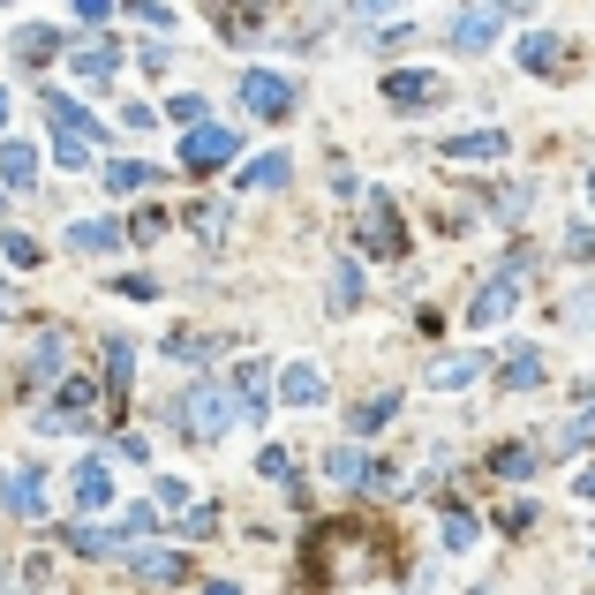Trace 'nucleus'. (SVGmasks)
Here are the masks:
<instances>
[{"label":"nucleus","instance_id":"1","mask_svg":"<svg viewBox=\"0 0 595 595\" xmlns=\"http://www.w3.org/2000/svg\"><path fill=\"white\" fill-rule=\"evenodd\" d=\"M226 423H234V400L212 392V384H196V392H181V400H173V429H181V437H196V445H212Z\"/></svg>","mask_w":595,"mask_h":595},{"label":"nucleus","instance_id":"2","mask_svg":"<svg viewBox=\"0 0 595 595\" xmlns=\"http://www.w3.org/2000/svg\"><path fill=\"white\" fill-rule=\"evenodd\" d=\"M242 106H249L256 121H287L295 114V84L272 76V68H242Z\"/></svg>","mask_w":595,"mask_h":595},{"label":"nucleus","instance_id":"3","mask_svg":"<svg viewBox=\"0 0 595 595\" xmlns=\"http://www.w3.org/2000/svg\"><path fill=\"white\" fill-rule=\"evenodd\" d=\"M384 98H392L400 114H423V106L445 98V76H437V68H392V76H384Z\"/></svg>","mask_w":595,"mask_h":595},{"label":"nucleus","instance_id":"4","mask_svg":"<svg viewBox=\"0 0 595 595\" xmlns=\"http://www.w3.org/2000/svg\"><path fill=\"white\" fill-rule=\"evenodd\" d=\"M0 506L15 512V520H45V468L39 460H23L15 475H0Z\"/></svg>","mask_w":595,"mask_h":595},{"label":"nucleus","instance_id":"5","mask_svg":"<svg viewBox=\"0 0 595 595\" xmlns=\"http://www.w3.org/2000/svg\"><path fill=\"white\" fill-rule=\"evenodd\" d=\"M226 159H234V128H189V136H181V167L189 173H212V167H226Z\"/></svg>","mask_w":595,"mask_h":595},{"label":"nucleus","instance_id":"6","mask_svg":"<svg viewBox=\"0 0 595 595\" xmlns=\"http://www.w3.org/2000/svg\"><path fill=\"white\" fill-rule=\"evenodd\" d=\"M362 249L400 256V219H392V196H384V189H370V204H362Z\"/></svg>","mask_w":595,"mask_h":595},{"label":"nucleus","instance_id":"7","mask_svg":"<svg viewBox=\"0 0 595 595\" xmlns=\"http://www.w3.org/2000/svg\"><path fill=\"white\" fill-rule=\"evenodd\" d=\"M506 23H512L506 8H460V15H453V45H460V53H482Z\"/></svg>","mask_w":595,"mask_h":595},{"label":"nucleus","instance_id":"8","mask_svg":"<svg viewBox=\"0 0 595 595\" xmlns=\"http://www.w3.org/2000/svg\"><path fill=\"white\" fill-rule=\"evenodd\" d=\"M512 301H520V272H498V279L468 301V325H498V317H512Z\"/></svg>","mask_w":595,"mask_h":595},{"label":"nucleus","instance_id":"9","mask_svg":"<svg viewBox=\"0 0 595 595\" xmlns=\"http://www.w3.org/2000/svg\"><path fill=\"white\" fill-rule=\"evenodd\" d=\"M45 114H53V136H84V144H98V121H91L84 98H68V91H45Z\"/></svg>","mask_w":595,"mask_h":595},{"label":"nucleus","instance_id":"10","mask_svg":"<svg viewBox=\"0 0 595 595\" xmlns=\"http://www.w3.org/2000/svg\"><path fill=\"white\" fill-rule=\"evenodd\" d=\"M53 400H61V407L45 415V429H61V423H84L91 407H98V384H91V378H61V384H53Z\"/></svg>","mask_w":595,"mask_h":595},{"label":"nucleus","instance_id":"11","mask_svg":"<svg viewBox=\"0 0 595 595\" xmlns=\"http://www.w3.org/2000/svg\"><path fill=\"white\" fill-rule=\"evenodd\" d=\"M68 498H76L84 512H106V506H114V475H106V460H84V468L68 475Z\"/></svg>","mask_w":595,"mask_h":595},{"label":"nucleus","instance_id":"12","mask_svg":"<svg viewBox=\"0 0 595 595\" xmlns=\"http://www.w3.org/2000/svg\"><path fill=\"white\" fill-rule=\"evenodd\" d=\"M445 159H460V167H498V159H506V136H498V128L453 136V144H445Z\"/></svg>","mask_w":595,"mask_h":595},{"label":"nucleus","instance_id":"13","mask_svg":"<svg viewBox=\"0 0 595 595\" xmlns=\"http://www.w3.org/2000/svg\"><path fill=\"white\" fill-rule=\"evenodd\" d=\"M279 400H287V407H317V400H325V370H317V362H287V370H279Z\"/></svg>","mask_w":595,"mask_h":595},{"label":"nucleus","instance_id":"14","mask_svg":"<svg viewBox=\"0 0 595 595\" xmlns=\"http://www.w3.org/2000/svg\"><path fill=\"white\" fill-rule=\"evenodd\" d=\"M68 249H76V256L121 249V219H76V226H68Z\"/></svg>","mask_w":595,"mask_h":595},{"label":"nucleus","instance_id":"15","mask_svg":"<svg viewBox=\"0 0 595 595\" xmlns=\"http://www.w3.org/2000/svg\"><path fill=\"white\" fill-rule=\"evenodd\" d=\"M295 181V151H256L242 167V189H287Z\"/></svg>","mask_w":595,"mask_h":595},{"label":"nucleus","instance_id":"16","mask_svg":"<svg viewBox=\"0 0 595 595\" xmlns=\"http://www.w3.org/2000/svg\"><path fill=\"white\" fill-rule=\"evenodd\" d=\"M128 573H144V581H189V557H173V551H136L128 543Z\"/></svg>","mask_w":595,"mask_h":595},{"label":"nucleus","instance_id":"17","mask_svg":"<svg viewBox=\"0 0 595 595\" xmlns=\"http://www.w3.org/2000/svg\"><path fill=\"white\" fill-rule=\"evenodd\" d=\"M0 181H8V189H31V181H39V151H31L23 136L0 144Z\"/></svg>","mask_w":595,"mask_h":595},{"label":"nucleus","instance_id":"18","mask_svg":"<svg viewBox=\"0 0 595 595\" xmlns=\"http://www.w3.org/2000/svg\"><path fill=\"white\" fill-rule=\"evenodd\" d=\"M53 53H61V31H45V23H23V31H15V61H23V68H45Z\"/></svg>","mask_w":595,"mask_h":595},{"label":"nucleus","instance_id":"19","mask_svg":"<svg viewBox=\"0 0 595 595\" xmlns=\"http://www.w3.org/2000/svg\"><path fill=\"white\" fill-rule=\"evenodd\" d=\"M68 68H76L84 84H106V76L121 68V45H76V53H68Z\"/></svg>","mask_w":595,"mask_h":595},{"label":"nucleus","instance_id":"20","mask_svg":"<svg viewBox=\"0 0 595 595\" xmlns=\"http://www.w3.org/2000/svg\"><path fill=\"white\" fill-rule=\"evenodd\" d=\"M128 384H136V347L128 340H106V392L128 400Z\"/></svg>","mask_w":595,"mask_h":595},{"label":"nucleus","instance_id":"21","mask_svg":"<svg viewBox=\"0 0 595 595\" xmlns=\"http://www.w3.org/2000/svg\"><path fill=\"white\" fill-rule=\"evenodd\" d=\"M475 378H482V354H445V362L429 370L437 392H460V384H475Z\"/></svg>","mask_w":595,"mask_h":595},{"label":"nucleus","instance_id":"22","mask_svg":"<svg viewBox=\"0 0 595 595\" xmlns=\"http://www.w3.org/2000/svg\"><path fill=\"white\" fill-rule=\"evenodd\" d=\"M520 68L551 76V68H557V31H528V39H520Z\"/></svg>","mask_w":595,"mask_h":595},{"label":"nucleus","instance_id":"23","mask_svg":"<svg viewBox=\"0 0 595 595\" xmlns=\"http://www.w3.org/2000/svg\"><path fill=\"white\" fill-rule=\"evenodd\" d=\"M475 543H482V520L468 506H453L445 512V551H475Z\"/></svg>","mask_w":595,"mask_h":595},{"label":"nucleus","instance_id":"24","mask_svg":"<svg viewBox=\"0 0 595 595\" xmlns=\"http://www.w3.org/2000/svg\"><path fill=\"white\" fill-rule=\"evenodd\" d=\"M392 415H400V400H392V392H378V400H362V407H354L347 423H354V437H370V429H384Z\"/></svg>","mask_w":595,"mask_h":595},{"label":"nucleus","instance_id":"25","mask_svg":"<svg viewBox=\"0 0 595 595\" xmlns=\"http://www.w3.org/2000/svg\"><path fill=\"white\" fill-rule=\"evenodd\" d=\"M325 475H332V482H347V490H362V482H370V460H362L354 445H340V453L325 460Z\"/></svg>","mask_w":595,"mask_h":595},{"label":"nucleus","instance_id":"26","mask_svg":"<svg viewBox=\"0 0 595 595\" xmlns=\"http://www.w3.org/2000/svg\"><path fill=\"white\" fill-rule=\"evenodd\" d=\"M31 378H61V332H39V347H31Z\"/></svg>","mask_w":595,"mask_h":595},{"label":"nucleus","instance_id":"27","mask_svg":"<svg viewBox=\"0 0 595 595\" xmlns=\"http://www.w3.org/2000/svg\"><path fill=\"white\" fill-rule=\"evenodd\" d=\"M362 301V264H340L332 272V309H354Z\"/></svg>","mask_w":595,"mask_h":595},{"label":"nucleus","instance_id":"28","mask_svg":"<svg viewBox=\"0 0 595 595\" xmlns=\"http://www.w3.org/2000/svg\"><path fill=\"white\" fill-rule=\"evenodd\" d=\"M490 468L506 475V482H528V475H535V453H528V445H506V453H498Z\"/></svg>","mask_w":595,"mask_h":595},{"label":"nucleus","instance_id":"29","mask_svg":"<svg viewBox=\"0 0 595 595\" xmlns=\"http://www.w3.org/2000/svg\"><path fill=\"white\" fill-rule=\"evenodd\" d=\"M106 181H114V189H144V181H151V159H114V167H106Z\"/></svg>","mask_w":595,"mask_h":595},{"label":"nucleus","instance_id":"30","mask_svg":"<svg viewBox=\"0 0 595 595\" xmlns=\"http://www.w3.org/2000/svg\"><path fill=\"white\" fill-rule=\"evenodd\" d=\"M167 114L181 121V136H189V128H204V91H181V98H167Z\"/></svg>","mask_w":595,"mask_h":595},{"label":"nucleus","instance_id":"31","mask_svg":"<svg viewBox=\"0 0 595 595\" xmlns=\"http://www.w3.org/2000/svg\"><path fill=\"white\" fill-rule=\"evenodd\" d=\"M256 475H272V482H295V453H287V445H264V453H256Z\"/></svg>","mask_w":595,"mask_h":595},{"label":"nucleus","instance_id":"32","mask_svg":"<svg viewBox=\"0 0 595 595\" xmlns=\"http://www.w3.org/2000/svg\"><path fill=\"white\" fill-rule=\"evenodd\" d=\"M535 378H543V354H535V347H520V354L506 362V384L520 392V384H535Z\"/></svg>","mask_w":595,"mask_h":595},{"label":"nucleus","instance_id":"33","mask_svg":"<svg viewBox=\"0 0 595 595\" xmlns=\"http://www.w3.org/2000/svg\"><path fill=\"white\" fill-rule=\"evenodd\" d=\"M167 354H173V362H212V340H196V332H173Z\"/></svg>","mask_w":595,"mask_h":595},{"label":"nucleus","instance_id":"34","mask_svg":"<svg viewBox=\"0 0 595 595\" xmlns=\"http://www.w3.org/2000/svg\"><path fill=\"white\" fill-rule=\"evenodd\" d=\"M53 151H61V167H68V173L91 167V144H84V136H53Z\"/></svg>","mask_w":595,"mask_h":595},{"label":"nucleus","instance_id":"35","mask_svg":"<svg viewBox=\"0 0 595 595\" xmlns=\"http://www.w3.org/2000/svg\"><path fill=\"white\" fill-rule=\"evenodd\" d=\"M0 249H8V264H39V242H31V234H8V226H0Z\"/></svg>","mask_w":595,"mask_h":595},{"label":"nucleus","instance_id":"36","mask_svg":"<svg viewBox=\"0 0 595 595\" xmlns=\"http://www.w3.org/2000/svg\"><path fill=\"white\" fill-rule=\"evenodd\" d=\"M173 528H181L189 543H204V535H212V528H219V512H212V506H196V512H189V520H173Z\"/></svg>","mask_w":595,"mask_h":595},{"label":"nucleus","instance_id":"37","mask_svg":"<svg viewBox=\"0 0 595 595\" xmlns=\"http://www.w3.org/2000/svg\"><path fill=\"white\" fill-rule=\"evenodd\" d=\"M114 295H128V301H151V295H159V279H144V272H128V279H114Z\"/></svg>","mask_w":595,"mask_h":595},{"label":"nucleus","instance_id":"38","mask_svg":"<svg viewBox=\"0 0 595 595\" xmlns=\"http://www.w3.org/2000/svg\"><path fill=\"white\" fill-rule=\"evenodd\" d=\"M151 528H159V512H151V506H128V520H121V543H128V535H151Z\"/></svg>","mask_w":595,"mask_h":595},{"label":"nucleus","instance_id":"39","mask_svg":"<svg viewBox=\"0 0 595 595\" xmlns=\"http://www.w3.org/2000/svg\"><path fill=\"white\" fill-rule=\"evenodd\" d=\"M565 249H573V256H595V226H588V219H581V226L565 234Z\"/></svg>","mask_w":595,"mask_h":595},{"label":"nucleus","instance_id":"40","mask_svg":"<svg viewBox=\"0 0 595 595\" xmlns=\"http://www.w3.org/2000/svg\"><path fill=\"white\" fill-rule=\"evenodd\" d=\"M196 595H242V581H204Z\"/></svg>","mask_w":595,"mask_h":595},{"label":"nucleus","instance_id":"41","mask_svg":"<svg viewBox=\"0 0 595 595\" xmlns=\"http://www.w3.org/2000/svg\"><path fill=\"white\" fill-rule=\"evenodd\" d=\"M573 490H581V498H588V506H595V468H588V475H581V482H573Z\"/></svg>","mask_w":595,"mask_h":595},{"label":"nucleus","instance_id":"42","mask_svg":"<svg viewBox=\"0 0 595 595\" xmlns=\"http://www.w3.org/2000/svg\"><path fill=\"white\" fill-rule=\"evenodd\" d=\"M0 128H8V91H0Z\"/></svg>","mask_w":595,"mask_h":595},{"label":"nucleus","instance_id":"43","mask_svg":"<svg viewBox=\"0 0 595 595\" xmlns=\"http://www.w3.org/2000/svg\"><path fill=\"white\" fill-rule=\"evenodd\" d=\"M588 196H595V173H588Z\"/></svg>","mask_w":595,"mask_h":595}]
</instances>
